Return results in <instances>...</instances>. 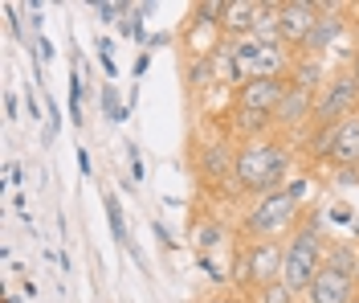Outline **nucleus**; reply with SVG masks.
Instances as JSON below:
<instances>
[{
    "mask_svg": "<svg viewBox=\"0 0 359 303\" xmlns=\"http://www.w3.org/2000/svg\"><path fill=\"white\" fill-rule=\"evenodd\" d=\"M233 172L241 188H257V193H278V181L286 172V152L278 143H266V140H249L237 160H233Z\"/></svg>",
    "mask_w": 359,
    "mask_h": 303,
    "instance_id": "f257e3e1",
    "label": "nucleus"
},
{
    "mask_svg": "<svg viewBox=\"0 0 359 303\" xmlns=\"http://www.w3.org/2000/svg\"><path fill=\"white\" fill-rule=\"evenodd\" d=\"M318 262H323V242H318L314 226H306V230L294 233L290 246H286V262H282V287H286L290 295L306 291V287L314 283V275L323 271Z\"/></svg>",
    "mask_w": 359,
    "mask_h": 303,
    "instance_id": "f03ea898",
    "label": "nucleus"
},
{
    "mask_svg": "<svg viewBox=\"0 0 359 303\" xmlns=\"http://www.w3.org/2000/svg\"><path fill=\"white\" fill-rule=\"evenodd\" d=\"M237 62H241L245 78H282L290 58L278 37H245L237 46Z\"/></svg>",
    "mask_w": 359,
    "mask_h": 303,
    "instance_id": "7ed1b4c3",
    "label": "nucleus"
},
{
    "mask_svg": "<svg viewBox=\"0 0 359 303\" xmlns=\"http://www.w3.org/2000/svg\"><path fill=\"white\" fill-rule=\"evenodd\" d=\"M298 197H302V185L266 193V197L257 201V209L249 213V230L253 233H273V230H282V226H290V217L298 213Z\"/></svg>",
    "mask_w": 359,
    "mask_h": 303,
    "instance_id": "20e7f679",
    "label": "nucleus"
},
{
    "mask_svg": "<svg viewBox=\"0 0 359 303\" xmlns=\"http://www.w3.org/2000/svg\"><path fill=\"white\" fill-rule=\"evenodd\" d=\"M318 4H278V17H273V37L286 46V41H306L311 37V29H314V21H318Z\"/></svg>",
    "mask_w": 359,
    "mask_h": 303,
    "instance_id": "39448f33",
    "label": "nucleus"
},
{
    "mask_svg": "<svg viewBox=\"0 0 359 303\" xmlns=\"http://www.w3.org/2000/svg\"><path fill=\"white\" fill-rule=\"evenodd\" d=\"M355 103H359V78L355 74H339L335 82L327 86L323 103L314 107V115L323 119V123H343V119L355 111Z\"/></svg>",
    "mask_w": 359,
    "mask_h": 303,
    "instance_id": "423d86ee",
    "label": "nucleus"
},
{
    "mask_svg": "<svg viewBox=\"0 0 359 303\" xmlns=\"http://www.w3.org/2000/svg\"><path fill=\"white\" fill-rule=\"evenodd\" d=\"M351 279L355 275H347L339 266H323L314 275V283L306 287V299L311 303H351Z\"/></svg>",
    "mask_w": 359,
    "mask_h": 303,
    "instance_id": "0eeeda50",
    "label": "nucleus"
},
{
    "mask_svg": "<svg viewBox=\"0 0 359 303\" xmlns=\"http://www.w3.org/2000/svg\"><path fill=\"white\" fill-rule=\"evenodd\" d=\"M282 94H286V82L282 78H245L241 82V107L245 111L273 115V107L282 103Z\"/></svg>",
    "mask_w": 359,
    "mask_h": 303,
    "instance_id": "6e6552de",
    "label": "nucleus"
},
{
    "mask_svg": "<svg viewBox=\"0 0 359 303\" xmlns=\"http://www.w3.org/2000/svg\"><path fill=\"white\" fill-rule=\"evenodd\" d=\"M282 262H286V250L282 246H273V242H262V246H253L249 250V275L262 283H278L282 279Z\"/></svg>",
    "mask_w": 359,
    "mask_h": 303,
    "instance_id": "1a4fd4ad",
    "label": "nucleus"
},
{
    "mask_svg": "<svg viewBox=\"0 0 359 303\" xmlns=\"http://www.w3.org/2000/svg\"><path fill=\"white\" fill-rule=\"evenodd\" d=\"M331 156L347 168H359V115H347L343 123L335 127V148Z\"/></svg>",
    "mask_w": 359,
    "mask_h": 303,
    "instance_id": "9d476101",
    "label": "nucleus"
},
{
    "mask_svg": "<svg viewBox=\"0 0 359 303\" xmlns=\"http://www.w3.org/2000/svg\"><path fill=\"white\" fill-rule=\"evenodd\" d=\"M339 33H343V17H335L331 8H323L318 21H314V29H311V37L302 41V49H306L311 58H318L323 49H331V41H335Z\"/></svg>",
    "mask_w": 359,
    "mask_h": 303,
    "instance_id": "9b49d317",
    "label": "nucleus"
},
{
    "mask_svg": "<svg viewBox=\"0 0 359 303\" xmlns=\"http://www.w3.org/2000/svg\"><path fill=\"white\" fill-rule=\"evenodd\" d=\"M208 74H217L224 82H245V70L237 62V46H217L208 58Z\"/></svg>",
    "mask_w": 359,
    "mask_h": 303,
    "instance_id": "f8f14e48",
    "label": "nucleus"
},
{
    "mask_svg": "<svg viewBox=\"0 0 359 303\" xmlns=\"http://www.w3.org/2000/svg\"><path fill=\"white\" fill-rule=\"evenodd\" d=\"M306 111H311V91H298V86H290V91L282 94V103L273 107V119H278V123H298Z\"/></svg>",
    "mask_w": 359,
    "mask_h": 303,
    "instance_id": "ddd939ff",
    "label": "nucleus"
},
{
    "mask_svg": "<svg viewBox=\"0 0 359 303\" xmlns=\"http://www.w3.org/2000/svg\"><path fill=\"white\" fill-rule=\"evenodd\" d=\"M107 221H111V233L118 246H131L127 242V221H123V201L114 197V193H107Z\"/></svg>",
    "mask_w": 359,
    "mask_h": 303,
    "instance_id": "4468645a",
    "label": "nucleus"
},
{
    "mask_svg": "<svg viewBox=\"0 0 359 303\" xmlns=\"http://www.w3.org/2000/svg\"><path fill=\"white\" fill-rule=\"evenodd\" d=\"M204 172H208L212 181H221L224 172H229V152H224L221 143H208V148H204Z\"/></svg>",
    "mask_w": 359,
    "mask_h": 303,
    "instance_id": "2eb2a0df",
    "label": "nucleus"
},
{
    "mask_svg": "<svg viewBox=\"0 0 359 303\" xmlns=\"http://www.w3.org/2000/svg\"><path fill=\"white\" fill-rule=\"evenodd\" d=\"M318 78H323V66H318V62H302L298 74H294V86H298V91H314Z\"/></svg>",
    "mask_w": 359,
    "mask_h": 303,
    "instance_id": "dca6fc26",
    "label": "nucleus"
},
{
    "mask_svg": "<svg viewBox=\"0 0 359 303\" xmlns=\"http://www.w3.org/2000/svg\"><path fill=\"white\" fill-rule=\"evenodd\" d=\"M90 13H94L98 21H114V17H127V13H131V4H102V0H94V4H90Z\"/></svg>",
    "mask_w": 359,
    "mask_h": 303,
    "instance_id": "f3484780",
    "label": "nucleus"
},
{
    "mask_svg": "<svg viewBox=\"0 0 359 303\" xmlns=\"http://www.w3.org/2000/svg\"><path fill=\"white\" fill-rule=\"evenodd\" d=\"M294 295L290 291H286V287H282V279L278 283H266V287H262V303H290Z\"/></svg>",
    "mask_w": 359,
    "mask_h": 303,
    "instance_id": "a211bd4d",
    "label": "nucleus"
},
{
    "mask_svg": "<svg viewBox=\"0 0 359 303\" xmlns=\"http://www.w3.org/2000/svg\"><path fill=\"white\" fill-rule=\"evenodd\" d=\"M102 111H107L111 119H123V115H127V111L118 107V94H114V86H111V82L102 86Z\"/></svg>",
    "mask_w": 359,
    "mask_h": 303,
    "instance_id": "6ab92c4d",
    "label": "nucleus"
},
{
    "mask_svg": "<svg viewBox=\"0 0 359 303\" xmlns=\"http://www.w3.org/2000/svg\"><path fill=\"white\" fill-rule=\"evenodd\" d=\"M237 127H241V131H253V127L262 131V127H266V115H262V111H245V107H241V119H237Z\"/></svg>",
    "mask_w": 359,
    "mask_h": 303,
    "instance_id": "aec40b11",
    "label": "nucleus"
},
{
    "mask_svg": "<svg viewBox=\"0 0 359 303\" xmlns=\"http://www.w3.org/2000/svg\"><path fill=\"white\" fill-rule=\"evenodd\" d=\"M118 33H123V37H139V17H131V13H127V17L118 21Z\"/></svg>",
    "mask_w": 359,
    "mask_h": 303,
    "instance_id": "412c9836",
    "label": "nucleus"
},
{
    "mask_svg": "<svg viewBox=\"0 0 359 303\" xmlns=\"http://www.w3.org/2000/svg\"><path fill=\"white\" fill-rule=\"evenodd\" d=\"M127 160H131V176L135 181H143V164H139V152H135L131 143H127Z\"/></svg>",
    "mask_w": 359,
    "mask_h": 303,
    "instance_id": "4be33fe9",
    "label": "nucleus"
},
{
    "mask_svg": "<svg viewBox=\"0 0 359 303\" xmlns=\"http://www.w3.org/2000/svg\"><path fill=\"white\" fill-rule=\"evenodd\" d=\"M78 168H82V176H90V172H94V164H90V152H86V148H78Z\"/></svg>",
    "mask_w": 359,
    "mask_h": 303,
    "instance_id": "5701e85b",
    "label": "nucleus"
},
{
    "mask_svg": "<svg viewBox=\"0 0 359 303\" xmlns=\"http://www.w3.org/2000/svg\"><path fill=\"white\" fill-rule=\"evenodd\" d=\"M4 115L17 119V94H4Z\"/></svg>",
    "mask_w": 359,
    "mask_h": 303,
    "instance_id": "b1692460",
    "label": "nucleus"
},
{
    "mask_svg": "<svg viewBox=\"0 0 359 303\" xmlns=\"http://www.w3.org/2000/svg\"><path fill=\"white\" fill-rule=\"evenodd\" d=\"M8 185H21V164H8Z\"/></svg>",
    "mask_w": 359,
    "mask_h": 303,
    "instance_id": "393cba45",
    "label": "nucleus"
},
{
    "mask_svg": "<svg viewBox=\"0 0 359 303\" xmlns=\"http://www.w3.org/2000/svg\"><path fill=\"white\" fill-rule=\"evenodd\" d=\"M156 238H159V242H163V246H172V233L163 230V226H159V221H156Z\"/></svg>",
    "mask_w": 359,
    "mask_h": 303,
    "instance_id": "a878e982",
    "label": "nucleus"
},
{
    "mask_svg": "<svg viewBox=\"0 0 359 303\" xmlns=\"http://www.w3.org/2000/svg\"><path fill=\"white\" fill-rule=\"evenodd\" d=\"M355 303H359V299H355Z\"/></svg>",
    "mask_w": 359,
    "mask_h": 303,
    "instance_id": "bb28decb",
    "label": "nucleus"
}]
</instances>
